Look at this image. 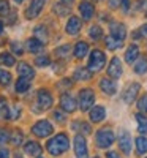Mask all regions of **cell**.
Returning <instances> with one entry per match:
<instances>
[{
  "mask_svg": "<svg viewBox=\"0 0 147 158\" xmlns=\"http://www.w3.org/2000/svg\"><path fill=\"white\" fill-rule=\"evenodd\" d=\"M68 147H70V141H68V136H66V135H63V133H60V135L54 136L52 139H49L48 146H46L48 152H49L51 155H54V156H59V155H62L63 152H66V150H68Z\"/></svg>",
  "mask_w": 147,
  "mask_h": 158,
  "instance_id": "1",
  "label": "cell"
},
{
  "mask_svg": "<svg viewBox=\"0 0 147 158\" xmlns=\"http://www.w3.org/2000/svg\"><path fill=\"white\" fill-rule=\"evenodd\" d=\"M112 142H114V133H112V130L101 128V130L97 131V135H95V144H97L100 149L109 147Z\"/></svg>",
  "mask_w": 147,
  "mask_h": 158,
  "instance_id": "2",
  "label": "cell"
},
{
  "mask_svg": "<svg viewBox=\"0 0 147 158\" xmlns=\"http://www.w3.org/2000/svg\"><path fill=\"white\" fill-rule=\"evenodd\" d=\"M106 63V57L101 51H93L90 54V59H89V70L90 71H100Z\"/></svg>",
  "mask_w": 147,
  "mask_h": 158,
  "instance_id": "3",
  "label": "cell"
},
{
  "mask_svg": "<svg viewBox=\"0 0 147 158\" xmlns=\"http://www.w3.org/2000/svg\"><path fill=\"white\" fill-rule=\"evenodd\" d=\"M93 103H95V94L90 89L81 90V94H79V108H81V111H89L93 106Z\"/></svg>",
  "mask_w": 147,
  "mask_h": 158,
  "instance_id": "4",
  "label": "cell"
},
{
  "mask_svg": "<svg viewBox=\"0 0 147 158\" xmlns=\"http://www.w3.org/2000/svg\"><path fill=\"white\" fill-rule=\"evenodd\" d=\"M32 131H33V135L38 136V138H46V136H49L52 131H54V128H52V125L48 120H40V122H36L32 127Z\"/></svg>",
  "mask_w": 147,
  "mask_h": 158,
  "instance_id": "5",
  "label": "cell"
},
{
  "mask_svg": "<svg viewBox=\"0 0 147 158\" xmlns=\"http://www.w3.org/2000/svg\"><path fill=\"white\" fill-rule=\"evenodd\" d=\"M74 153L76 158H87L89 152H87V144L82 135H76L74 136Z\"/></svg>",
  "mask_w": 147,
  "mask_h": 158,
  "instance_id": "6",
  "label": "cell"
},
{
  "mask_svg": "<svg viewBox=\"0 0 147 158\" xmlns=\"http://www.w3.org/2000/svg\"><path fill=\"white\" fill-rule=\"evenodd\" d=\"M36 103L40 109H49L52 106V97L48 90H38L36 94Z\"/></svg>",
  "mask_w": 147,
  "mask_h": 158,
  "instance_id": "7",
  "label": "cell"
},
{
  "mask_svg": "<svg viewBox=\"0 0 147 158\" xmlns=\"http://www.w3.org/2000/svg\"><path fill=\"white\" fill-rule=\"evenodd\" d=\"M44 3H46V0H32L30 6H29L27 10H25V16H27L29 19L36 18V16L40 15V13H41V10H43Z\"/></svg>",
  "mask_w": 147,
  "mask_h": 158,
  "instance_id": "8",
  "label": "cell"
},
{
  "mask_svg": "<svg viewBox=\"0 0 147 158\" xmlns=\"http://www.w3.org/2000/svg\"><path fill=\"white\" fill-rule=\"evenodd\" d=\"M60 106H62V109L66 111V112H73V111H76V108H78L74 98H73L70 94H62V97H60Z\"/></svg>",
  "mask_w": 147,
  "mask_h": 158,
  "instance_id": "9",
  "label": "cell"
},
{
  "mask_svg": "<svg viewBox=\"0 0 147 158\" xmlns=\"http://www.w3.org/2000/svg\"><path fill=\"white\" fill-rule=\"evenodd\" d=\"M119 146H120V150H122L125 155H128L131 152V136L128 131H122L119 136Z\"/></svg>",
  "mask_w": 147,
  "mask_h": 158,
  "instance_id": "10",
  "label": "cell"
},
{
  "mask_svg": "<svg viewBox=\"0 0 147 158\" xmlns=\"http://www.w3.org/2000/svg\"><path fill=\"white\" fill-rule=\"evenodd\" d=\"M108 74L112 79H119L120 76H122V63H120V60L117 57H114L111 60L109 67H108Z\"/></svg>",
  "mask_w": 147,
  "mask_h": 158,
  "instance_id": "11",
  "label": "cell"
},
{
  "mask_svg": "<svg viewBox=\"0 0 147 158\" xmlns=\"http://www.w3.org/2000/svg\"><path fill=\"white\" fill-rule=\"evenodd\" d=\"M139 89H141V85H139V84H131V85H130V87L124 92V95H122L124 101H125L127 104L133 103V101H135V98H136V95H138Z\"/></svg>",
  "mask_w": 147,
  "mask_h": 158,
  "instance_id": "12",
  "label": "cell"
},
{
  "mask_svg": "<svg viewBox=\"0 0 147 158\" xmlns=\"http://www.w3.org/2000/svg\"><path fill=\"white\" fill-rule=\"evenodd\" d=\"M81 30V19H78L76 16H71L66 22V33L68 35H78Z\"/></svg>",
  "mask_w": 147,
  "mask_h": 158,
  "instance_id": "13",
  "label": "cell"
},
{
  "mask_svg": "<svg viewBox=\"0 0 147 158\" xmlns=\"http://www.w3.org/2000/svg\"><path fill=\"white\" fill-rule=\"evenodd\" d=\"M79 11H81L82 19L84 21H89V19H92L93 13H95V8H93V5L89 3V2H82L81 5H79Z\"/></svg>",
  "mask_w": 147,
  "mask_h": 158,
  "instance_id": "14",
  "label": "cell"
},
{
  "mask_svg": "<svg viewBox=\"0 0 147 158\" xmlns=\"http://www.w3.org/2000/svg\"><path fill=\"white\" fill-rule=\"evenodd\" d=\"M18 73H19L21 77H27V79H32V77L35 76L33 68L30 67L29 63H25V62H21V63L18 65Z\"/></svg>",
  "mask_w": 147,
  "mask_h": 158,
  "instance_id": "15",
  "label": "cell"
},
{
  "mask_svg": "<svg viewBox=\"0 0 147 158\" xmlns=\"http://www.w3.org/2000/svg\"><path fill=\"white\" fill-rule=\"evenodd\" d=\"M111 35L112 36H116V38H119V40H125V36H127V30H125V25L124 24H117V22H114V24H111Z\"/></svg>",
  "mask_w": 147,
  "mask_h": 158,
  "instance_id": "16",
  "label": "cell"
},
{
  "mask_svg": "<svg viewBox=\"0 0 147 158\" xmlns=\"http://www.w3.org/2000/svg\"><path fill=\"white\" fill-rule=\"evenodd\" d=\"M100 87H101V90L104 92V94H108V95H114L116 92H117V87H116V82L114 81H111V79H101L100 81Z\"/></svg>",
  "mask_w": 147,
  "mask_h": 158,
  "instance_id": "17",
  "label": "cell"
},
{
  "mask_svg": "<svg viewBox=\"0 0 147 158\" xmlns=\"http://www.w3.org/2000/svg\"><path fill=\"white\" fill-rule=\"evenodd\" d=\"M104 117H106V111H104V108H101V106L92 108V111H90V120H92V122L98 123V122L104 120Z\"/></svg>",
  "mask_w": 147,
  "mask_h": 158,
  "instance_id": "18",
  "label": "cell"
},
{
  "mask_svg": "<svg viewBox=\"0 0 147 158\" xmlns=\"http://www.w3.org/2000/svg\"><path fill=\"white\" fill-rule=\"evenodd\" d=\"M24 150H25V153H27V155H32V156H40V155H41V147H40V144L38 142H33V141L25 144Z\"/></svg>",
  "mask_w": 147,
  "mask_h": 158,
  "instance_id": "19",
  "label": "cell"
},
{
  "mask_svg": "<svg viewBox=\"0 0 147 158\" xmlns=\"http://www.w3.org/2000/svg\"><path fill=\"white\" fill-rule=\"evenodd\" d=\"M25 46H27V51L32 52V54H36V52H40V51L43 49V43L40 41V40H36V38H30V40H27Z\"/></svg>",
  "mask_w": 147,
  "mask_h": 158,
  "instance_id": "20",
  "label": "cell"
},
{
  "mask_svg": "<svg viewBox=\"0 0 147 158\" xmlns=\"http://www.w3.org/2000/svg\"><path fill=\"white\" fill-rule=\"evenodd\" d=\"M138 56H139V48L135 46V44H131L127 49V52H125V60L128 63H135V60L138 59Z\"/></svg>",
  "mask_w": 147,
  "mask_h": 158,
  "instance_id": "21",
  "label": "cell"
},
{
  "mask_svg": "<svg viewBox=\"0 0 147 158\" xmlns=\"http://www.w3.org/2000/svg\"><path fill=\"white\" fill-rule=\"evenodd\" d=\"M87 52H89V44L87 43H84V41L76 43V46H74V57L82 59L84 56H87Z\"/></svg>",
  "mask_w": 147,
  "mask_h": 158,
  "instance_id": "22",
  "label": "cell"
},
{
  "mask_svg": "<svg viewBox=\"0 0 147 158\" xmlns=\"http://www.w3.org/2000/svg\"><path fill=\"white\" fill-rule=\"evenodd\" d=\"M90 77H92V73H90L89 68L81 67L74 71V79H78V81H89Z\"/></svg>",
  "mask_w": 147,
  "mask_h": 158,
  "instance_id": "23",
  "label": "cell"
},
{
  "mask_svg": "<svg viewBox=\"0 0 147 158\" xmlns=\"http://www.w3.org/2000/svg\"><path fill=\"white\" fill-rule=\"evenodd\" d=\"M29 89H30V79H27V77L18 79V82H16V92L18 94H25Z\"/></svg>",
  "mask_w": 147,
  "mask_h": 158,
  "instance_id": "24",
  "label": "cell"
},
{
  "mask_svg": "<svg viewBox=\"0 0 147 158\" xmlns=\"http://www.w3.org/2000/svg\"><path fill=\"white\" fill-rule=\"evenodd\" d=\"M124 44V41L122 40H119V38H116V36H108L106 38V48L108 49H111V51H114V49H119L120 46Z\"/></svg>",
  "mask_w": 147,
  "mask_h": 158,
  "instance_id": "25",
  "label": "cell"
},
{
  "mask_svg": "<svg viewBox=\"0 0 147 158\" xmlns=\"http://www.w3.org/2000/svg\"><path fill=\"white\" fill-rule=\"evenodd\" d=\"M136 122L139 133H147V117L144 114H136Z\"/></svg>",
  "mask_w": 147,
  "mask_h": 158,
  "instance_id": "26",
  "label": "cell"
},
{
  "mask_svg": "<svg viewBox=\"0 0 147 158\" xmlns=\"http://www.w3.org/2000/svg\"><path fill=\"white\" fill-rule=\"evenodd\" d=\"M16 63L15 57L8 52H3V54H0V65H5V67H13V65Z\"/></svg>",
  "mask_w": 147,
  "mask_h": 158,
  "instance_id": "27",
  "label": "cell"
},
{
  "mask_svg": "<svg viewBox=\"0 0 147 158\" xmlns=\"http://www.w3.org/2000/svg\"><path fill=\"white\" fill-rule=\"evenodd\" d=\"M70 52H71L70 44H63V46H60V48L56 49V56H57L59 59H66V57L70 56Z\"/></svg>",
  "mask_w": 147,
  "mask_h": 158,
  "instance_id": "28",
  "label": "cell"
},
{
  "mask_svg": "<svg viewBox=\"0 0 147 158\" xmlns=\"http://www.w3.org/2000/svg\"><path fill=\"white\" fill-rule=\"evenodd\" d=\"M35 38L40 40V41L44 44V43L48 41V32H46V29L41 27V25H40V27H36V29H35Z\"/></svg>",
  "mask_w": 147,
  "mask_h": 158,
  "instance_id": "29",
  "label": "cell"
},
{
  "mask_svg": "<svg viewBox=\"0 0 147 158\" xmlns=\"http://www.w3.org/2000/svg\"><path fill=\"white\" fill-rule=\"evenodd\" d=\"M89 35H90L92 40H100L103 36V29L100 25H92L90 30H89Z\"/></svg>",
  "mask_w": 147,
  "mask_h": 158,
  "instance_id": "30",
  "label": "cell"
},
{
  "mask_svg": "<svg viewBox=\"0 0 147 158\" xmlns=\"http://www.w3.org/2000/svg\"><path fill=\"white\" fill-rule=\"evenodd\" d=\"M135 71L138 73V74H142V73H145L147 71V59H139V62H136L135 63Z\"/></svg>",
  "mask_w": 147,
  "mask_h": 158,
  "instance_id": "31",
  "label": "cell"
},
{
  "mask_svg": "<svg viewBox=\"0 0 147 158\" xmlns=\"http://www.w3.org/2000/svg\"><path fill=\"white\" fill-rule=\"evenodd\" d=\"M136 144V149H138V153H145L147 152V139L145 138H138L135 141Z\"/></svg>",
  "mask_w": 147,
  "mask_h": 158,
  "instance_id": "32",
  "label": "cell"
},
{
  "mask_svg": "<svg viewBox=\"0 0 147 158\" xmlns=\"http://www.w3.org/2000/svg\"><path fill=\"white\" fill-rule=\"evenodd\" d=\"M65 5V3H63ZM62 3H56L54 5V11L57 13V15L59 16H65V15H68V13H70V8L68 6H63Z\"/></svg>",
  "mask_w": 147,
  "mask_h": 158,
  "instance_id": "33",
  "label": "cell"
},
{
  "mask_svg": "<svg viewBox=\"0 0 147 158\" xmlns=\"http://www.w3.org/2000/svg\"><path fill=\"white\" fill-rule=\"evenodd\" d=\"M11 82V74L5 70H0V84H3V85H8Z\"/></svg>",
  "mask_w": 147,
  "mask_h": 158,
  "instance_id": "34",
  "label": "cell"
},
{
  "mask_svg": "<svg viewBox=\"0 0 147 158\" xmlns=\"http://www.w3.org/2000/svg\"><path fill=\"white\" fill-rule=\"evenodd\" d=\"M10 139H11V144L19 146V144L22 142V133H21V131H15L13 135H10Z\"/></svg>",
  "mask_w": 147,
  "mask_h": 158,
  "instance_id": "35",
  "label": "cell"
},
{
  "mask_svg": "<svg viewBox=\"0 0 147 158\" xmlns=\"http://www.w3.org/2000/svg\"><path fill=\"white\" fill-rule=\"evenodd\" d=\"M138 108L141 112H147V94H144L141 97V100L138 101Z\"/></svg>",
  "mask_w": 147,
  "mask_h": 158,
  "instance_id": "36",
  "label": "cell"
},
{
  "mask_svg": "<svg viewBox=\"0 0 147 158\" xmlns=\"http://www.w3.org/2000/svg\"><path fill=\"white\" fill-rule=\"evenodd\" d=\"M35 63L38 65V67H48L49 65V57L48 56H40L35 59Z\"/></svg>",
  "mask_w": 147,
  "mask_h": 158,
  "instance_id": "37",
  "label": "cell"
},
{
  "mask_svg": "<svg viewBox=\"0 0 147 158\" xmlns=\"http://www.w3.org/2000/svg\"><path fill=\"white\" fill-rule=\"evenodd\" d=\"M8 13H10V5H8V2H6V0H0V15L5 16V15H8Z\"/></svg>",
  "mask_w": 147,
  "mask_h": 158,
  "instance_id": "38",
  "label": "cell"
},
{
  "mask_svg": "<svg viewBox=\"0 0 147 158\" xmlns=\"http://www.w3.org/2000/svg\"><path fill=\"white\" fill-rule=\"evenodd\" d=\"M8 139H10V133H8L6 130L0 128V146H2V144H5V142H8Z\"/></svg>",
  "mask_w": 147,
  "mask_h": 158,
  "instance_id": "39",
  "label": "cell"
},
{
  "mask_svg": "<svg viewBox=\"0 0 147 158\" xmlns=\"http://www.w3.org/2000/svg\"><path fill=\"white\" fill-rule=\"evenodd\" d=\"M18 115H19V108H18V106H15V108L10 109V117H8V118H18Z\"/></svg>",
  "mask_w": 147,
  "mask_h": 158,
  "instance_id": "40",
  "label": "cell"
},
{
  "mask_svg": "<svg viewBox=\"0 0 147 158\" xmlns=\"http://www.w3.org/2000/svg\"><path fill=\"white\" fill-rule=\"evenodd\" d=\"M11 49L15 51L18 56H21V54H22V46H21V44H18V43H11Z\"/></svg>",
  "mask_w": 147,
  "mask_h": 158,
  "instance_id": "41",
  "label": "cell"
},
{
  "mask_svg": "<svg viewBox=\"0 0 147 158\" xmlns=\"http://www.w3.org/2000/svg\"><path fill=\"white\" fill-rule=\"evenodd\" d=\"M54 118H56L57 122H60V123H63V122H65L63 114H62V112H59V111H56V112H54Z\"/></svg>",
  "mask_w": 147,
  "mask_h": 158,
  "instance_id": "42",
  "label": "cell"
},
{
  "mask_svg": "<svg viewBox=\"0 0 147 158\" xmlns=\"http://www.w3.org/2000/svg\"><path fill=\"white\" fill-rule=\"evenodd\" d=\"M120 3H122L124 11H128V8H130V0H120Z\"/></svg>",
  "mask_w": 147,
  "mask_h": 158,
  "instance_id": "43",
  "label": "cell"
},
{
  "mask_svg": "<svg viewBox=\"0 0 147 158\" xmlns=\"http://www.w3.org/2000/svg\"><path fill=\"white\" fill-rule=\"evenodd\" d=\"M139 33H141V36H144V38H147V24H144L142 27L139 29Z\"/></svg>",
  "mask_w": 147,
  "mask_h": 158,
  "instance_id": "44",
  "label": "cell"
},
{
  "mask_svg": "<svg viewBox=\"0 0 147 158\" xmlns=\"http://www.w3.org/2000/svg\"><path fill=\"white\" fill-rule=\"evenodd\" d=\"M0 158H10V152L6 149H0Z\"/></svg>",
  "mask_w": 147,
  "mask_h": 158,
  "instance_id": "45",
  "label": "cell"
},
{
  "mask_svg": "<svg viewBox=\"0 0 147 158\" xmlns=\"http://www.w3.org/2000/svg\"><path fill=\"white\" fill-rule=\"evenodd\" d=\"M81 128H82V131H84V135H89V133H90V127H89L87 123H81Z\"/></svg>",
  "mask_w": 147,
  "mask_h": 158,
  "instance_id": "46",
  "label": "cell"
},
{
  "mask_svg": "<svg viewBox=\"0 0 147 158\" xmlns=\"http://www.w3.org/2000/svg\"><path fill=\"white\" fill-rule=\"evenodd\" d=\"M106 158H120V155L117 152H108L106 153Z\"/></svg>",
  "mask_w": 147,
  "mask_h": 158,
  "instance_id": "47",
  "label": "cell"
},
{
  "mask_svg": "<svg viewBox=\"0 0 147 158\" xmlns=\"http://www.w3.org/2000/svg\"><path fill=\"white\" fill-rule=\"evenodd\" d=\"M119 3H120V0H109V6L111 8H117Z\"/></svg>",
  "mask_w": 147,
  "mask_h": 158,
  "instance_id": "48",
  "label": "cell"
},
{
  "mask_svg": "<svg viewBox=\"0 0 147 158\" xmlns=\"http://www.w3.org/2000/svg\"><path fill=\"white\" fill-rule=\"evenodd\" d=\"M74 0H63V3H66V5H70V3H73Z\"/></svg>",
  "mask_w": 147,
  "mask_h": 158,
  "instance_id": "49",
  "label": "cell"
},
{
  "mask_svg": "<svg viewBox=\"0 0 147 158\" xmlns=\"http://www.w3.org/2000/svg\"><path fill=\"white\" fill-rule=\"evenodd\" d=\"M2 32H3V22L0 21V33H2Z\"/></svg>",
  "mask_w": 147,
  "mask_h": 158,
  "instance_id": "50",
  "label": "cell"
},
{
  "mask_svg": "<svg viewBox=\"0 0 147 158\" xmlns=\"http://www.w3.org/2000/svg\"><path fill=\"white\" fill-rule=\"evenodd\" d=\"M15 2H16V3H22V2H24V0H15Z\"/></svg>",
  "mask_w": 147,
  "mask_h": 158,
  "instance_id": "51",
  "label": "cell"
},
{
  "mask_svg": "<svg viewBox=\"0 0 147 158\" xmlns=\"http://www.w3.org/2000/svg\"><path fill=\"white\" fill-rule=\"evenodd\" d=\"M93 2H101V0H93Z\"/></svg>",
  "mask_w": 147,
  "mask_h": 158,
  "instance_id": "52",
  "label": "cell"
},
{
  "mask_svg": "<svg viewBox=\"0 0 147 158\" xmlns=\"http://www.w3.org/2000/svg\"><path fill=\"white\" fill-rule=\"evenodd\" d=\"M16 158H22V156H16Z\"/></svg>",
  "mask_w": 147,
  "mask_h": 158,
  "instance_id": "53",
  "label": "cell"
},
{
  "mask_svg": "<svg viewBox=\"0 0 147 158\" xmlns=\"http://www.w3.org/2000/svg\"><path fill=\"white\" fill-rule=\"evenodd\" d=\"M36 158H41V156H36Z\"/></svg>",
  "mask_w": 147,
  "mask_h": 158,
  "instance_id": "54",
  "label": "cell"
}]
</instances>
